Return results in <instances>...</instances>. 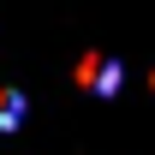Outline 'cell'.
<instances>
[{"label":"cell","mask_w":155,"mask_h":155,"mask_svg":"<svg viewBox=\"0 0 155 155\" xmlns=\"http://www.w3.org/2000/svg\"><path fill=\"white\" fill-rule=\"evenodd\" d=\"M78 78H90V84H96L101 96H107V90L119 84V66H78Z\"/></svg>","instance_id":"6da1fadb"},{"label":"cell","mask_w":155,"mask_h":155,"mask_svg":"<svg viewBox=\"0 0 155 155\" xmlns=\"http://www.w3.org/2000/svg\"><path fill=\"white\" fill-rule=\"evenodd\" d=\"M0 125H6V131L18 125V96H12V90H0Z\"/></svg>","instance_id":"7a4b0ae2"}]
</instances>
